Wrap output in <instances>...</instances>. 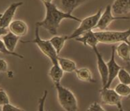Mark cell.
<instances>
[{
  "label": "cell",
  "instance_id": "obj_1",
  "mask_svg": "<svg viewBox=\"0 0 130 111\" xmlns=\"http://www.w3.org/2000/svg\"><path fill=\"white\" fill-rule=\"evenodd\" d=\"M42 2L43 3L46 9V14L44 20L40 22H38L36 24V26L43 27L50 34L56 35L61 22L63 20H72L79 22H81L82 21L81 19L61 11L53 3H47L45 2Z\"/></svg>",
  "mask_w": 130,
  "mask_h": 111
},
{
  "label": "cell",
  "instance_id": "obj_2",
  "mask_svg": "<svg viewBox=\"0 0 130 111\" xmlns=\"http://www.w3.org/2000/svg\"><path fill=\"white\" fill-rule=\"evenodd\" d=\"M100 43L116 44L126 42L130 45V29L125 31H100L95 32Z\"/></svg>",
  "mask_w": 130,
  "mask_h": 111
},
{
  "label": "cell",
  "instance_id": "obj_3",
  "mask_svg": "<svg viewBox=\"0 0 130 111\" xmlns=\"http://www.w3.org/2000/svg\"><path fill=\"white\" fill-rule=\"evenodd\" d=\"M22 43H34L37 45L38 47L40 49L41 52L46 56L52 62V64H56L58 63V54L56 52L53 45H52L50 40H43L40 37L39 34V27L36 26L35 30V38L33 40L29 41H21Z\"/></svg>",
  "mask_w": 130,
  "mask_h": 111
},
{
  "label": "cell",
  "instance_id": "obj_4",
  "mask_svg": "<svg viewBox=\"0 0 130 111\" xmlns=\"http://www.w3.org/2000/svg\"><path fill=\"white\" fill-rule=\"evenodd\" d=\"M57 99L60 106L67 111H76L78 110L77 98L71 90L60 84L55 85Z\"/></svg>",
  "mask_w": 130,
  "mask_h": 111
},
{
  "label": "cell",
  "instance_id": "obj_5",
  "mask_svg": "<svg viewBox=\"0 0 130 111\" xmlns=\"http://www.w3.org/2000/svg\"><path fill=\"white\" fill-rule=\"evenodd\" d=\"M102 8H100V9L96 13L82 20L78 28L75 29L72 34L68 36V40H72V39L74 40L77 37L85 33L86 32L95 29L99 20L102 13Z\"/></svg>",
  "mask_w": 130,
  "mask_h": 111
},
{
  "label": "cell",
  "instance_id": "obj_6",
  "mask_svg": "<svg viewBox=\"0 0 130 111\" xmlns=\"http://www.w3.org/2000/svg\"><path fill=\"white\" fill-rule=\"evenodd\" d=\"M102 101L104 104L116 106L120 110H123L122 103V97L120 96L113 89L102 88L100 91Z\"/></svg>",
  "mask_w": 130,
  "mask_h": 111
},
{
  "label": "cell",
  "instance_id": "obj_7",
  "mask_svg": "<svg viewBox=\"0 0 130 111\" xmlns=\"http://www.w3.org/2000/svg\"><path fill=\"white\" fill-rule=\"evenodd\" d=\"M129 20V17L113 16V12H112L111 5L109 4L106 6L104 11L102 13V15L99 20L98 23L97 24L95 29H99L100 31H105L113 22L115 20Z\"/></svg>",
  "mask_w": 130,
  "mask_h": 111
},
{
  "label": "cell",
  "instance_id": "obj_8",
  "mask_svg": "<svg viewBox=\"0 0 130 111\" xmlns=\"http://www.w3.org/2000/svg\"><path fill=\"white\" fill-rule=\"evenodd\" d=\"M116 48L115 47V46H113L111 47V58L109 59V61L106 63L107 66H108V70H109L108 82H107V84H106V86L104 87H102V88L110 87L113 81L118 77V74L120 69L122 68L116 61V58H115L116 57Z\"/></svg>",
  "mask_w": 130,
  "mask_h": 111
},
{
  "label": "cell",
  "instance_id": "obj_9",
  "mask_svg": "<svg viewBox=\"0 0 130 111\" xmlns=\"http://www.w3.org/2000/svg\"><path fill=\"white\" fill-rule=\"evenodd\" d=\"M94 53L95 54L97 58V66L98 69L99 74L101 78L102 83V87H104L107 84L108 82V78H109V70H108V66L107 64L104 60L102 56L99 51L98 47L93 48Z\"/></svg>",
  "mask_w": 130,
  "mask_h": 111
},
{
  "label": "cell",
  "instance_id": "obj_10",
  "mask_svg": "<svg viewBox=\"0 0 130 111\" xmlns=\"http://www.w3.org/2000/svg\"><path fill=\"white\" fill-rule=\"evenodd\" d=\"M23 4L22 2H18L11 4L4 13L1 14V28H8L9 25L12 22L17 9Z\"/></svg>",
  "mask_w": 130,
  "mask_h": 111
},
{
  "label": "cell",
  "instance_id": "obj_11",
  "mask_svg": "<svg viewBox=\"0 0 130 111\" xmlns=\"http://www.w3.org/2000/svg\"><path fill=\"white\" fill-rule=\"evenodd\" d=\"M90 0H60L58 8L65 13L71 14L79 6Z\"/></svg>",
  "mask_w": 130,
  "mask_h": 111
},
{
  "label": "cell",
  "instance_id": "obj_12",
  "mask_svg": "<svg viewBox=\"0 0 130 111\" xmlns=\"http://www.w3.org/2000/svg\"><path fill=\"white\" fill-rule=\"evenodd\" d=\"M111 8L113 13L118 16L130 13V0H114Z\"/></svg>",
  "mask_w": 130,
  "mask_h": 111
},
{
  "label": "cell",
  "instance_id": "obj_13",
  "mask_svg": "<svg viewBox=\"0 0 130 111\" xmlns=\"http://www.w3.org/2000/svg\"><path fill=\"white\" fill-rule=\"evenodd\" d=\"M74 40L77 41V42L82 43L84 46L90 47L92 49L97 47L98 44L100 43L98 38L95 35V32L93 31V30H90L89 31L86 32L85 33H84L82 35L77 37Z\"/></svg>",
  "mask_w": 130,
  "mask_h": 111
},
{
  "label": "cell",
  "instance_id": "obj_14",
  "mask_svg": "<svg viewBox=\"0 0 130 111\" xmlns=\"http://www.w3.org/2000/svg\"><path fill=\"white\" fill-rule=\"evenodd\" d=\"M8 30L18 37H22L27 34L28 32V26L23 20H15L12 21L9 27Z\"/></svg>",
  "mask_w": 130,
  "mask_h": 111
},
{
  "label": "cell",
  "instance_id": "obj_15",
  "mask_svg": "<svg viewBox=\"0 0 130 111\" xmlns=\"http://www.w3.org/2000/svg\"><path fill=\"white\" fill-rule=\"evenodd\" d=\"M20 37L13 33L12 32L9 31L4 35L1 36V41L4 42L7 49L11 51H14L16 46L18 45Z\"/></svg>",
  "mask_w": 130,
  "mask_h": 111
},
{
  "label": "cell",
  "instance_id": "obj_16",
  "mask_svg": "<svg viewBox=\"0 0 130 111\" xmlns=\"http://www.w3.org/2000/svg\"><path fill=\"white\" fill-rule=\"evenodd\" d=\"M64 71L61 69L58 63L52 64V67L49 71V76L54 83V85L61 83V81L63 77Z\"/></svg>",
  "mask_w": 130,
  "mask_h": 111
},
{
  "label": "cell",
  "instance_id": "obj_17",
  "mask_svg": "<svg viewBox=\"0 0 130 111\" xmlns=\"http://www.w3.org/2000/svg\"><path fill=\"white\" fill-rule=\"evenodd\" d=\"M58 63L64 72L72 73V72L76 71L77 69V65L75 63V62L72 60H70L69 58H63V57L58 56Z\"/></svg>",
  "mask_w": 130,
  "mask_h": 111
},
{
  "label": "cell",
  "instance_id": "obj_18",
  "mask_svg": "<svg viewBox=\"0 0 130 111\" xmlns=\"http://www.w3.org/2000/svg\"><path fill=\"white\" fill-rule=\"evenodd\" d=\"M77 79L84 82L91 83H94L96 81L93 79V74L90 69L87 67H82L79 69H77L75 71Z\"/></svg>",
  "mask_w": 130,
  "mask_h": 111
},
{
  "label": "cell",
  "instance_id": "obj_19",
  "mask_svg": "<svg viewBox=\"0 0 130 111\" xmlns=\"http://www.w3.org/2000/svg\"><path fill=\"white\" fill-rule=\"evenodd\" d=\"M116 52L120 58L125 62L130 61V45L126 42H121L117 47Z\"/></svg>",
  "mask_w": 130,
  "mask_h": 111
},
{
  "label": "cell",
  "instance_id": "obj_20",
  "mask_svg": "<svg viewBox=\"0 0 130 111\" xmlns=\"http://www.w3.org/2000/svg\"><path fill=\"white\" fill-rule=\"evenodd\" d=\"M50 40L52 45H53L54 49H56V52L59 55V53L63 49L65 43L67 40H68V36L67 35H63V36H59V35H54L52 38Z\"/></svg>",
  "mask_w": 130,
  "mask_h": 111
},
{
  "label": "cell",
  "instance_id": "obj_21",
  "mask_svg": "<svg viewBox=\"0 0 130 111\" xmlns=\"http://www.w3.org/2000/svg\"><path fill=\"white\" fill-rule=\"evenodd\" d=\"M115 90L122 97L127 98L130 95V85L120 83L115 87Z\"/></svg>",
  "mask_w": 130,
  "mask_h": 111
},
{
  "label": "cell",
  "instance_id": "obj_22",
  "mask_svg": "<svg viewBox=\"0 0 130 111\" xmlns=\"http://www.w3.org/2000/svg\"><path fill=\"white\" fill-rule=\"evenodd\" d=\"M118 79L120 82L130 85V72L126 68H121L120 69Z\"/></svg>",
  "mask_w": 130,
  "mask_h": 111
},
{
  "label": "cell",
  "instance_id": "obj_23",
  "mask_svg": "<svg viewBox=\"0 0 130 111\" xmlns=\"http://www.w3.org/2000/svg\"><path fill=\"white\" fill-rule=\"evenodd\" d=\"M0 51H1V53H4V54H6V55H11L14 56H16V57H18V58H24V56H23L20 55V54H18V53L15 52V51H9L8 49H7L2 41H1V49H0Z\"/></svg>",
  "mask_w": 130,
  "mask_h": 111
},
{
  "label": "cell",
  "instance_id": "obj_24",
  "mask_svg": "<svg viewBox=\"0 0 130 111\" xmlns=\"http://www.w3.org/2000/svg\"><path fill=\"white\" fill-rule=\"evenodd\" d=\"M8 103H10L8 95L4 89H1L0 90V106H2L3 105Z\"/></svg>",
  "mask_w": 130,
  "mask_h": 111
},
{
  "label": "cell",
  "instance_id": "obj_25",
  "mask_svg": "<svg viewBox=\"0 0 130 111\" xmlns=\"http://www.w3.org/2000/svg\"><path fill=\"white\" fill-rule=\"evenodd\" d=\"M86 110L90 111H104L105 109L97 101H95L90 104L89 107Z\"/></svg>",
  "mask_w": 130,
  "mask_h": 111
},
{
  "label": "cell",
  "instance_id": "obj_26",
  "mask_svg": "<svg viewBox=\"0 0 130 111\" xmlns=\"http://www.w3.org/2000/svg\"><path fill=\"white\" fill-rule=\"evenodd\" d=\"M2 111H20V110H24L22 108H18L17 106H15L12 105L10 103L4 104L2 106Z\"/></svg>",
  "mask_w": 130,
  "mask_h": 111
},
{
  "label": "cell",
  "instance_id": "obj_27",
  "mask_svg": "<svg viewBox=\"0 0 130 111\" xmlns=\"http://www.w3.org/2000/svg\"><path fill=\"white\" fill-rule=\"evenodd\" d=\"M47 96V90H45L43 96L41 98H40L39 101H38V110H44V106H45Z\"/></svg>",
  "mask_w": 130,
  "mask_h": 111
},
{
  "label": "cell",
  "instance_id": "obj_28",
  "mask_svg": "<svg viewBox=\"0 0 130 111\" xmlns=\"http://www.w3.org/2000/svg\"><path fill=\"white\" fill-rule=\"evenodd\" d=\"M0 71L2 73H6L8 71V63L2 58L0 60Z\"/></svg>",
  "mask_w": 130,
  "mask_h": 111
},
{
  "label": "cell",
  "instance_id": "obj_29",
  "mask_svg": "<svg viewBox=\"0 0 130 111\" xmlns=\"http://www.w3.org/2000/svg\"><path fill=\"white\" fill-rule=\"evenodd\" d=\"M127 63V65H126V69H127L128 71L130 72V61L129 62H126ZM127 99H130V95L127 97Z\"/></svg>",
  "mask_w": 130,
  "mask_h": 111
},
{
  "label": "cell",
  "instance_id": "obj_30",
  "mask_svg": "<svg viewBox=\"0 0 130 111\" xmlns=\"http://www.w3.org/2000/svg\"><path fill=\"white\" fill-rule=\"evenodd\" d=\"M42 2H45L47 3H52V0H41Z\"/></svg>",
  "mask_w": 130,
  "mask_h": 111
}]
</instances>
